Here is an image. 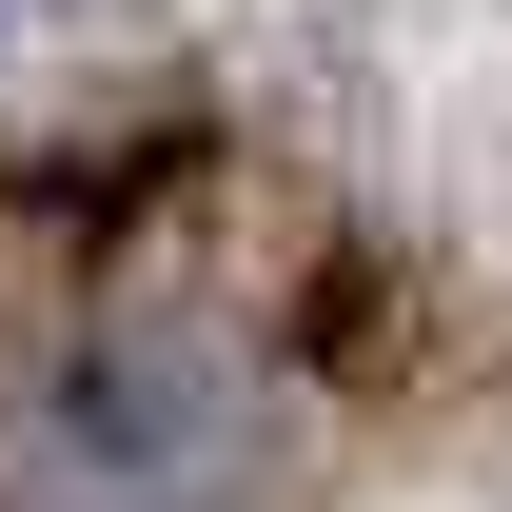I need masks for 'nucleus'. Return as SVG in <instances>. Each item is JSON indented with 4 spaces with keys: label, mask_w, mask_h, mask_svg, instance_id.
<instances>
[{
    "label": "nucleus",
    "mask_w": 512,
    "mask_h": 512,
    "mask_svg": "<svg viewBox=\"0 0 512 512\" xmlns=\"http://www.w3.org/2000/svg\"><path fill=\"white\" fill-rule=\"evenodd\" d=\"M276 355L197 296H99L79 335H40V375L0 414L20 512H237L276 473Z\"/></svg>",
    "instance_id": "nucleus-1"
}]
</instances>
